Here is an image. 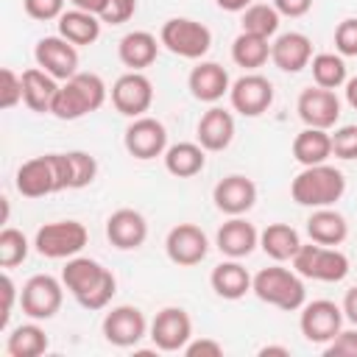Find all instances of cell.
Wrapping results in <instances>:
<instances>
[{"mask_svg":"<svg viewBox=\"0 0 357 357\" xmlns=\"http://www.w3.org/2000/svg\"><path fill=\"white\" fill-rule=\"evenodd\" d=\"M61 282L84 310H103L117 293V279L109 268L89 257H73L61 268Z\"/></svg>","mask_w":357,"mask_h":357,"instance_id":"obj_1","label":"cell"},{"mask_svg":"<svg viewBox=\"0 0 357 357\" xmlns=\"http://www.w3.org/2000/svg\"><path fill=\"white\" fill-rule=\"evenodd\" d=\"M106 95L109 89L98 73H75L59 86L50 103V114L59 120H81L84 114L98 112L106 103Z\"/></svg>","mask_w":357,"mask_h":357,"instance_id":"obj_2","label":"cell"},{"mask_svg":"<svg viewBox=\"0 0 357 357\" xmlns=\"http://www.w3.org/2000/svg\"><path fill=\"white\" fill-rule=\"evenodd\" d=\"M14 184L25 198H45L61 190H70L67 153H42L17 167Z\"/></svg>","mask_w":357,"mask_h":357,"instance_id":"obj_3","label":"cell"},{"mask_svg":"<svg viewBox=\"0 0 357 357\" xmlns=\"http://www.w3.org/2000/svg\"><path fill=\"white\" fill-rule=\"evenodd\" d=\"M346 192V176L332 167L329 162L324 165H310L304 167L293 181H290V195L298 206L321 209V206H335Z\"/></svg>","mask_w":357,"mask_h":357,"instance_id":"obj_4","label":"cell"},{"mask_svg":"<svg viewBox=\"0 0 357 357\" xmlns=\"http://www.w3.org/2000/svg\"><path fill=\"white\" fill-rule=\"evenodd\" d=\"M251 293L259 301H265L271 307H279L284 312L301 310L304 301H307V290H304L301 276L290 268H282V265L262 268L251 282Z\"/></svg>","mask_w":357,"mask_h":357,"instance_id":"obj_5","label":"cell"},{"mask_svg":"<svg viewBox=\"0 0 357 357\" xmlns=\"http://www.w3.org/2000/svg\"><path fill=\"white\" fill-rule=\"evenodd\" d=\"M290 262L301 279L312 282H343L349 276V257L337 245H321L312 240L307 245L301 243Z\"/></svg>","mask_w":357,"mask_h":357,"instance_id":"obj_6","label":"cell"},{"mask_svg":"<svg viewBox=\"0 0 357 357\" xmlns=\"http://www.w3.org/2000/svg\"><path fill=\"white\" fill-rule=\"evenodd\" d=\"M89 231L81 220H53L36 229L33 248L47 259H73L84 251Z\"/></svg>","mask_w":357,"mask_h":357,"instance_id":"obj_7","label":"cell"},{"mask_svg":"<svg viewBox=\"0 0 357 357\" xmlns=\"http://www.w3.org/2000/svg\"><path fill=\"white\" fill-rule=\"evenodd\" d=\"M159 42L181 59H204L212 47V31L190 17H170L162 31H159Z\"/></svg>","mask_w":357,"mask_h":357,"instance_id":"obj_8","label":"cell"},{"mask_svg":"<svg viewBox=\"0 0 357 357\" xmlns=\"http://www.w3.org/2000/svg\"><path fill=\"white\" fill-rule=\"evenodd\" d=\"M64 282H59L50 273L31 276L20 290V307L31 321H50L64 301Z\"/></svg>","mask_w":357,"mask_h":357,"instance_id":"obj_9","label":"cell"},{"mask_svg":"<svg viewBox=\"0 0 357 357\" xmlns=\"http://www.w3.org/2000/svg\"><path fill=\"white\" fill-rule=\"evenodd\" d=\"M343 307H337L329 298H315V301H304L301 307V318H298V329L310 343L326 346L340 329H343Z\"/></svg>","mask_w":357,"mask_h":357,"instance_id":"obj_10","label":"cell"},{"mask_svg":"<svg viewBox=\"0 0 357 357\" xmlns=\"http://www.w3.org/2000/svg\"><path fill=\"white\" fill-rule=\"evenodd\" d=\"M123 145L126 151L139 159V162H148V159H156V156H165L167 151V128L162 120L156 117H134L123 134Z\"/></svg>","mask_w":357,"mask_h":357,"instance_id":"obj_11","label":"cell"},{"mask_svg":"<svg viewBox=\"0 0 357 357\" xmlns=\"http://www.w3.org/2000/svg\"><path fill=\"white\" fill-rule=\"evenodd\" d=\"M153 103V84L145 73L128 70L112 84V106L126 117H142Z\"/></svg>","mask_w":357,"mask_h":357,"instance_id":"obj_12","label":"cell"},{"mask_svg":"<svg viewBox=\"0 0 357 357\" xmlns=\"http://www.w3.org/2000/svg\"><path fill=\"white\" fill-rule=\"evenodd\" d=\"M165 251H167V259L178 268H192L198 262L206 259L209 254V240L204 234L201 226L195 223H178L167 231L165 237Z\"/></svg>","mask_w":357,"mask_h":357,"instance_id":"obj_13","label":"cell"},{"mask_svg":"<svg viewBox=\"0 0 357 357\" xmlns=\"http://www.w3.org/2000/svg\"><path fill=\"white\" fill-rule=\"evenodd\" d=\"M229 100L231 109L240 112L243 117H259L273 103V84L259 73H245L231 84Z\"/></svg>","mask_w":357,"mask_h":357,"instance_id":"obj_14","label":"cell"},{"mask_svg":"<svg viewBox=\"0 0 357 357\" xmlns=\"http://www.w3.org/2000/svg\"><path fill=\"white\" fill-rule=\"evenodd\" d=\"M151 340L159 351H184L192 340V318L181 307H165L151 321Z\"/></svg>","mask_w":357,"mask_h":357,"instance_id":"obj_15","label":"cell"},{"mask_svg":"<svg viewBox=\"0 0 357 357\" xmlns=\"http://www.w3.org/2000/svg\"><path fill=\"white\" fill-rule=\"evenodd\" d=\"M145 332H148V321H145L139 307L120 304L103 315V337L117 349L137 346L145 337Z\"/></svg>","mask_w":357,"mask_h":357,"instance_id":"obj_16","label":"cell"},{"mask_svg":"<svg viewBox=\"0 0 357 357\" xmlns=\"http://www.w3.org/2000/svg\"><path fill=\"white\" fill-rule=\"evenodd\" d=\"M33 59L36 67H42L45 73H50L56 81H67L78 73V50L73 42H67L64 36H42L33 47Z\"/></svg>","mask_w":357,"mask_h":357,"instance_id":"obj_17","label":"cell"},{"mask_svg":"<svg viewBox=\"0 0 357 357\" xmlns=\"http://www.w3.org/2000/svg\"><path fill=\"white\" fill-rule=\"evenodd\" d=\"M296 112L301 117L304 126L310 128H332L340 120V100L335 95V89H324V86H307L298 100H296Z\"/></svg>","mask_w":357,"mask_h":357,"instance_id":"obj_18","label":"cell"},{"mask_svg":"<svg viewBox=\"0 0 357 357\" xmlns=\"http://www.w3.org/2000/svg\"><path fill=\"white\" fill-rule=\"evenodd\" d=\"M212 201L215 206L234 218V215H245L254 204H257V184L248 178V176H240V173H231L226 178H220L212 190Z\"/></svg>","mask_w":357,"mask_h":357,"instance_id":"obj_19","label":"cell"},{"mask_svg":"<svg viewBox=\"0 0 357 357\" xmlns=\"http://www.w3.org/2000/svg\"><path fill=\"white\" fill-rule=\"evenodd\" d=\"M106 237L114 248L134 251L148 240V220L142 218V212H137L131 206L114 209L106 220Z\"/></svg>","mask_w":357,"mask_h":357,"instance_id":"obj_20","label":"cell"},{"mask_svg":"<svg viewBox=\"0 0 357 357\" xmlns=\"http://www.w3.org/2000/svg\"><path fill=\"white\" fill-rule=\"evenodd\" d=\"M271 61L282 73H301L312 61V42H310V36L301 33V31L279 33L271 42Z\"/></svg>","mask_w":357,"mask_h":357,"instance_id":"obj_21","label":"cell"},{"mask_svg":"<svg viewBox=\"0 0 357 357\" xmlns=\"http://www.w3.org/2000/svg\"><path fill=\"white\" fill-rule=\"evenodd\" d=\"M187 86H190V95L195 100L218 103L223 95H229L231 81H229L226 67H220L218 61H198L187 75Z\"/></svg>","mask_w":357,"mask_h":357,"instance_id":"obj_22","label":"cell"},{"mask_svg":"<svg viewBox=\"0 0 357 357\" xmlns=\"http://www.w3.org/2000/svg\"><path fill=\"white\" fill-rule=\"evenodd\" d=\"M215 245H218V251H220L223 257H229V259H243V257H248V254L259 245V231L254 229V223H248V220H243L240 215H234V218H229V220L218 229Z\"/></svg>","mask_w":357,"mask_h":357,"instance_id":"obj_23","label":"cell"},{"mask_svg":"<svg viewBox=\"0 0 357 357\" xmlns=\"http://www.w3.org/2000/svg\"><path fill=\"white\" fill-rule=\"evenodd\" d=\"M195 137H198L204 151H226L231 145V139H234V117H231V112H226L220 106L206 109L201 114V120H198Z\"/></svg>","mask_w":357,"mask_h":357,"instance_id":"obj_24","label":"cell"},{"mask_svg":"<svg viewBox=\"0 0 357 357\" xmlns=\"http://www.w3.org/2000/svg\"><path fill=\"white\" fill-rule=\"evenodd\" d=\"M159 39L151 31H128L120 42H117V56L128 70H145L156 61L159 56Z\"/></svg>","mask_w":357,"mask_h":357,"instance_id":"obj_25","label":"cell"},{"mask_svg":"<svg viewBox=\"0 0 357 357\" xmlns=\"http://www.w3.org/2000/svg\"><path fill=\"white\" fill-rule=\"evenodd\" d=\"M59 92V84L42 67L22 70V103L36 114H50V103Z\"/></svg>","mask_w":357,"mask_h":357,"instance_id":"obj_26","label":"cell"},{"mask_svg":"<svg viewBox=\"0 0 357 357\" xmlns=\"http://www.w3.org/2000/svg\"><path fill=\"white\" fill-rule=\"evenodd\" d=\"M251 282H254V276L240 265V259H226V262L215 265L212 273H209L212 290H215L220 298H226V301L243 298V296L251 290Z\"/></svg>","mask_w":357,"mask_h":357,"instance_id":"obj_27","label":"cell"},{"mask_svg":"<svg viewBox=\"0 0 357 357\" xmlns=\"http://www.w3.org/2000/svg\"><path fill=\"white\" fill-rule=\"evenodd\" d=\"M307 234H310L312 243L340 245L349 237V223L337 209L321 206V209H312V215L307 218Z\"/></svg>","mask_w":357,"mask_h":357,"instance_id":"obj_28","label":"cell"},{"mask_svg":"<svg viewBox=\"0 0 357 357\" xmlns=\"http://www.w3.org/2000/svg\"><path fill=\"white\" fill-rule=\"evenodd\" d=\"M329 156H332V134L326 128L304 126V131L296 134V139H293V159L301 167L324 165Z\"/></svg>","mask_w":357,"mask_h":357,"instance_id":"obj_29","label":"cell"},{"mask_svg":"<svg viewBox=\"0 0 357 357\" xmlns=\"http://www.w3.org/2000/svg\"><path fill=\"white\" fill-rule=\"evenodd\" d=\"M165 170L176 178H192L206 167V151L201 142H176L165 151Z\"/></svg>","mask_w":357,"mask_h":357,"instance_id":"obj_30","label":"cell"},{"mask_svg":"<svg viewBox=\"0 0 357 357\" xmlns=\"http://www.w3.org/2000/svg\"><path fill=\"white\" fill-rule=\"evenodd\" d=\"M100 17L81 11V8H70L59 17V36H64L67 42H73L75 47L81 45H92L100 36Z\"/></svg>","mask_w":357,"mask_h":357,"instance_id":"obj_31","label":"cell"},{"mask_svg":"<svg viewBox=\"0 0 357 357\" xmlns=\"http://www.w3.org/2000/svg\"><path fill=\"white\" fill-rule=\"evenodd\" d=\"M259 248L273 262H284L296 257V251L301 248V237L290 223H268L259 234Z\"/></svg>","mask_w":357,"mask_h":357,"instance_id":"obj_32","label":"cell"},{"mask_svg":"<svg viewBox=\"0 0 357 357\" xmlns=\"http://www.w3.org/2000/svg\"><path fill=\"white\" fill-rule=\"evenodd\" d=\"M271 59V39L265 36H257V33H248V31H240L231 42V61L243 70H259L265 61Z\"/></svg>","mask_w":357,"mask_h":357,"instance_id":"obj_33","label":"cell"},{"mask_svg":"<svg viewBox=\"0 0 357 357\" xmlns=\"http://www.w3.org/2000/svg\"><path fill=\"white\" fill-rule=\"evenodd\" d=\"M47 335L39 324H22L14 326L11 335L6 337V351L8 357H39L47 351Z\"/></svg>","mask_w":357,"mask_h":357,"instance_id":"obj_34","label":"cell"},{"mask_svg":"<svg viewBox=\"0 0 357 357\" xmlns=\"http://www.w3.org/2000/svg\"><path fill=\"white\" fill-rule=\"evenodd\" d=\"M310 70H312V81L324 89H337L349 81V73H346V61L340 53H318L312 56L310 61Z\"/></svg>","mask_w":357,"mask_h":357,"instance_id":"obj_35","label":"cell"},{"mask_svg":"<svg viewBox=\"0 0 357 357\" xmlns=\"http://www.w3.org/2000/svg\"><path fill=\"white\" fill-rule=\"evenodd\" d=\"M240 14H243V31H248V33H257V36L271 39L279 31V17L282 14L273 8V3L271 6L268 3H251Z\"/></svg>","mask_w":357,"mask_h":357,"instance_id":"obj_36","label":"cell"},{"mask_svg":"<svg viewBox=\"0 0 357 357\" xmlns=\"http://www.w3.org/2000/svg\"><path fill=\"white\" fill-rule=\"evenodd\" d=\"M28 257V237L14 229V226H6L0 231V268H14L20 262H25Z\"/></svg>","mask_w":357,"mask_h":357,"instance_id":"obj_37","label":"cell"},{"mask_svg":"<svg viewBox=\"0 0 357 357\" xmlns=\"http://www.w3.org/2000/svg\"><path fill=\"white\" fill-rule=\"evenodd\" d=\"M67 167H70V190H84L98 176V162L86 151H67Z\"/></svg>","mask_w":357,"mask_h":357,"instance_id":"obj_38","label":"cell"},{"mask_svg":"<svg viewBox=\"0 0 357 357\" xmlns=\"http://www.w3.org/2000/svg\"><path fill=\"white\" fill-rule=\"evenodd\" d=\"M332 153L337 159H346V162L357 159V126L354 123L332 131Z\"/></svg>","mask_w":357,"mask_h":357,"instance_id":"obj_39","label":"cell"},{"mask_svg":"<svg viewBox=\"0 0 357 357\" xmlns=\"http://www.w3.org/2000/svg\"><path fill=\"white\" fill-rule=\"evenodd\" d=\"M22 100V75H17L11 67L0 70V106L14 109Z\"/></svg>","mask_w":357,"mask_h":357,"instance_id":"obj_40","label":"cell"},{"mask_svg":"<svg viewBox=\"0 0 357 357\" xmlns=\"http://www.w3.org/2000/svg\"><path fill=\"white\" fill-rule=\"evenodd\" d=\"M335 50L346 56H357V17H346L335 28Z\"/></svg>","mask_w":357,"mask_h":357,"instance_id":"obj_41","label":"cell"},{"mask_svg":"<svg viewBox=\"0 0 357 357\" xmlns=\"http://www.w3.org/2000/svg\"><path fill=\"white\" fill-rule=\"evenodd\" d=\"M326 357H357V329H340L326 346Z\"/></svg>","mask_w":357,"mask_h":357,"instance_id":"obj_42","label":"cell"},{"mask_svg":"<svg viewBox=\"0 0 357 357\" xmlns=\"http://www.w3.org/2000/svg\"><path fill=\"white\" fill-rule=\"evenodd\" d=\"M22 8L31 20L47 22V20H59L64 14V0H22Z\"/></svg>","mask_w":357,"mask_h":357,"instance_id":"obj_43","label":"cell"},{"mask_svg":"<svg viewBox=\"0 0 357 357\" xmlns=\"http://www.w3.org/2000/svg\"><path fill=\"white\" fill-rule=\"evenodd\" d=\"M134 11H137V0H109L103 14H100V22L123 25V22H128L134 17Z\"/></svg>","mask_w":357,"mask_h":357,"instance_id":"obj_44","label":"cell"},{"mask_svg":"<svg viewBox=\"0 0 357 357\" xmlns=\"http://www.w3.org/2000/svg\"><path fill=\"white\" fill-rule=\"evenodd\" d=\"M184 354L187 357H220L223 354V346L212 337H198V340H190L184 346Z\"/></svg>","mask_w":357,"mask_h":357,"instance_id":"obj_45","label":"cell"},{"mask_svg":"<svg viewBox=\"0 0 357 357\" xmlns=\"http://www.w3.org/2000/svg\"><path fill=\"white\" fill-rule=\"evenodd\" d=\"M273 8H276L282 17L298 20V17H304V14L312 8V0H273Z\"/></svg>","mask_w":357,"mask_h":357,"instance_id":"obj_46","label":"cell"},{"mask_svg":"<svg viewBox=\"0 0 357 357\" xmlns=\"http://www.w3.org/2000/svg\"><path fill=\"white\" fill-rule=\"evenodd\" d=\"M14 298H17V284H14V279L8 273H3V315H0V326H8Z\"/></svg>","mask_w":357,"mask_h":357,"instance_id":"obj_47","label":"cell"},{"mask_svg":"<svg viewBox=\"0 0 357 357\" xmlns=\"http://www.w3.org/2000/svg\"><path fill=\"white\" fill-rule=\"evenodd\" d=\"M343 315L357 326V287H351V290H346V296H343Z\"/></svg>","mask_w":357,"mask_h":357,"instance_id":"obj_48","label":"cell"},{"mask_svg":"<svg viewBox=\"0 0 357 357\" xmlns=\"http://www.w3.org/2000/svg\"><path fill=\"white\" fill-rule=\"evenodd\" d=\"M70 3H73V8H81V11H89V14H98L100 17L109 0H70Z\"/></svg>","mask_w":357,"mask_h":357,"instance_id":"obj_49","label":"cell"},{"mask_svg":"<svg viewBox=\"0 0 357 357\" xmlns=\"http://www.w3.org/2000/svg\"><path fill=\"white\" fill-rule=\"evenodd\" d=\"M218 3V8H223V11H231V14H237V11H245L248 6H251V0H215Z\"/></svg>","mask_w":357,"mask_h":357,"instance_id":"obj_50","label":"cell"},{"mask_svg":"<svg viewBox=\"0 0 357 357\" xmlns=\"http://www.w3.org/2000/svg\"><path fill=\"white\" fill-rule=\"evenodd\" d=\"M343 86H346V103L357 112V75H354V78H349Z\"/></svg>","mask_w":357,"mask_h":357,"instance_id":"obj_51","label":"cell"},{"mask_svg":"<svg viewBox=\"0 0 357 357\" xmlns=\"http://www.w3.org/2000/svg\"><path fill=\"white\" fill-rule=\"evenodd\" d=\"M268 354L287 357V354H290V349H287V346H262V349H259V357H268Z\"/></svg>","mask_w":357,"mask_h":357,"instance_id":"obj_52","label":"cell"}]
</instances>
